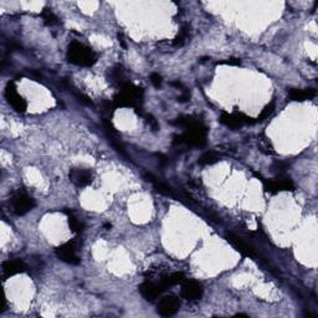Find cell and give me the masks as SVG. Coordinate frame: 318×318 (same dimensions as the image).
I'll return each mask as SVG.
<instances>
[{"label": "cell", "mask_w": 318, "mask_h": 318, "mask_svg": "<svg viewBox=\"0 0 318 318\" xmlns=\"http://www.w3.org/2000/svg\"><path fill=\"white\" fill-rule=\"evenodd\" d=\"M208 128L203 122H198L194 126L189 127L179 136L174 137V144H184L188 147H203L206 143Z\"/></svg>", "instance_id": "6da1fadb"}, {"label": "cell", "mask_w": 318, "mask_h": 318, "mask_svg": "<svg viewBox=\"0 0 318 318\" xmlns=\"http://www.w3.org/2000/svg\"><path fill=\"white\" fill-rule=\"evenodd\" d=\"M67 60L77 66L89 67L96 64L97 56L89 47L81 42L74 41L67 50Z\"/></svg>", "instance_id": "7a4b0ae2"}, {"label": "cell", "mask_w": 318, "mask_h": 318, "mask_svg": "<svg viewBox=\"0 0 318 318\" xmlns=\"http://www.w3.org/2000/svg\"><path fill=\"white\" fill-rule=\"evenodd\" d=\"M143 98V91L131 82L122 86V91L113 99L114 107H134L138 109Z\"/></svg>", "instance_id": "3957f363"}, {"label": "cell", "mask_w": 318, "mask_h": 318, "mask_svg": "<svg viewBox=\"0 0 318 318\" xmlns=\"http://www.w3.org/2000/svg\"><path fill=\"white\" fill-rule=\"evenodd\" d=\"M35 206V200L24 191H19L11 198V208L16 215H25L32 210Z\"/></svg>", "instance_id": "277c9868"}, {"label": "cell", "mask_w": 318, "mask_h": 318, "mask_svg": "<svg viewBox=\"0 0 318 318\" xmlns=\"http://www.w3.org/2000/svg\"><path fill=\"white\" fill-rule=\"evenodd\" d=\"M220 122L225 124L229 128H240L243 124H252L256 123V121H252V118L247 117L246 114L241 112H234V113H221Z\"/></svg>", "instance_id": "5b68a950"}, {"label": "cell", "mask_w": 318, "mask_h": 318, "mask_svg": "<svg viewBox=\"0 0 318 318\" xmlns=\"http://www.w3.org/2000/svg\"><path fill=\"white\" fill-rule=\"evenodd\" d=\"M56 256L66 263H71V265L80 263V257L77 256L76 245H75L74 241H69L64 245L59 246L56 248Z\"/></svg>", "instance_id": "8992f818"}, {"label": "cell", "mask_w": 318, "mask_h": 318, "mask_svg": "<svg viewBox=\"0 0 318 318\" xmlns=\"http://www.w3.org/2000/svg\"><path fill=\"white\" fill-rule=\"evenodd\" d=\"M179 308H180V302H179L178 298L174 297V296H166L159 301L157 312L163 317H170L178 312Z\"/></svg>", "instance_id": "52a82bcc"}, {"label": "cell", "mask_w": 318, "mask_h": 318, "mask_svg": "<svg viewBox=\"0 0 318 318\" xmlns=\"http://www.w3.org/2000/svg\"><path fill=\"white\" fill-rule=\"evenodd\" d=\"M265 189L268 193H280V191H288L295 189V184L290 178L280 176V178L272 179V180L265 181Z\"/></svg>", "instance_id": "ba28073f"}, {"label": "cell", "mask_w": 318, "mask_h": 318, "mask_svg": "<svg viewBox=\"0 0 318 318\" xmlns=\"http://www.w3.org/2000/svg\"><path fill=\"white\" fill-rule=\"evenodd\" d=\"M5 97H6L7 102L14 107L15 111L21 112V113L26 111V101L17 93L14 83H7L6 89H5Z\"/></svg>", "instance_id": "9c48e42d"}, {"label": "cell", "mask_w": 318, "mask_h": 318, "mask_svg": "<svg viewBox=\"0 0 318 318\" xmlns=\"http://www.w3.org/2000/svg\"><path fill=\"white\" fill-rule=\"evenodd\" d=\"M165 290H166L165 286L161 283V281L159 283L147 281V282L142 283L141 287H139V291H141L142 296L148 301L156 300V298L159 297V296H160Z\"/></svg>", "instance_id": "30bf717a"}, {"label": "cell", "mask_w": 318, "mask_h": 318, "mask_svg": "<svg viewBox=\"0 0 318 318\" xmlns=\"http://www.w3.org/2000/svg\"><path fill=\"white\" fill-rule=\"evenodd\" d=\"M69 178L76 186H87L92 183V173L88 169L72 168L69 173Z\"/></svg>", "instance_id": "8fae6325"}, {"label": "cell", "mask_w": 318, "mask_h": 318, "mask_svg": "<svg viewBox=\"0 0 318 318\" xmlns=\"http://www.w3.org/2000/svg\"><path fill=\"white\" fill-rule=\"evenodd\" d=\"M203 286L196 281H186L181 287V296L188 301H196L203 297Z\"/></svg>", "instance_id": "7c38bea8"}, {"label": "cell", "mask_w": 318, "mask_h": 318, "mask_svg": "<svg viewBox=\"0 0 318 318\" xmlns=\"http://www.w3.org/2000/svg\"><path fill=\"white\" fill-rule=\"evenodd\" d=\"M26 270V266L22 261L20 260H11L6 261L2 265V272H4L5 277H10V276L17 275V273H21Z\"/></svg>", "instance_id": "4fadbf2b"}, {"label": "cell", "mask_w": 318, "mask_h": 318, "mask_svg": "<svg viewBox=\"0 0 318 318\" xmlns=\"http://www.w3.org/2000/svg\"><path fill=\"white\" fill-rule=\"evenodd\" d=\"M316 96V89L313 88H291L288 91V97L291 101L302 102L311 99Z\"/></svg>", "instance_id": "5bb4252c"}, {"label": "cell", "mask_w": 318, "mask_h": 318, "mask_svg": "<svg viewBox=\"0 0 318 318\" xmlns=\"http://www.w3.org/2000/svg\"><path fill=\"white\" fill-rule=\"evenodd\" d=\"M228 240L230 241L231 243H233L234 246L236 247V250L238 251V252H241L242 255L245 256H251L253 253L252 248L250 247V246L247 245V243L243 242L242 240H240V238H238V236L233 235V234H229L228 235Z\"/></svg>", "instance_id": "9a60e30c"}, {"label": "cell", "mask_w": 318, "mask_h": 318, "mask_svg": "<svg viewBox=\"0 0 318 318\" xmlns=\"http://www.w3.org/2000/svg\"><path fill=\"white\" fill-rule=\"evenodd\" d=\"M111 80L116 83H118L121 87L129 82L127 80L126 72H124V69L122 66H114L113 69H111Z\"/></svg>", "instance_id": "2e32d148"}, {"label": "cell", "mask_w": 318, "mask_h": 318, "mask_svg": "<svg viewBox=\"0 0 318 318\" xmlns=\"http://www.w3.org/2000/svg\"><path fill=\"white\" fill-rule=\"evenodd\" d=\"M184 280H185V276H184V273L174 272V273H170V275L165 276V277L161 280V283L165 286V288H168V287H171V286L183 283Z\"/></svg>", "instance_id": "e0dca14e"}, {"label": "cell", "mask_w": 318, "mask_h": 318, "mask_svg": "<svg viewBox=\"0 0 318 318\" xmlns=\"http://www.w3.org/2000/svg\"><path fill=\"white\" fill-rule=\"evenodd\" d=\"M218 160H219V156L215 153V152H206V153H204L203 156L199 158L198 163L200 164V165H210V164L216 163Z\"/></svg>", "instance_id": "ac0fdd59"}, {"label": "cell", "mask_w": 318, "mask_h": 318, "mask_svg": "<svg viewBox=\"0 0 318 318\" xmlns=\"http://www.w3.org/2000/svg\"><path fill=\"white\" fill-rule=\"evenodd\" d=\"M257 144H258V148H260L261 151L263 152V153H266V154H273V153H275L272 144H271V142L268 141L267 137H265V136L258 137Z\"/></svg>", "instance_id": "d6986e66"}, {"label": "cell", "mask_w": 318, "mask_h": 318, "mask_svg": "<svg viewBox=\"0 0 318 318\" xmlns=\"http://www.w3.org/2000/svg\"><path fill=\"white\" fill-rule=\"evenodd\" d=\"M41 15L42 17H44L45 22H46L47 25H50V26H51V25L59 24V19H57V16L52 12L51 9H49V7H45Z\"/></svg>", "instance_id": "ffe728a7"}, {"label": "cell", "mask_w": 318, "mask_h": 318, "mask_svg": "<svg viewBox=\"0 0 318 318\" xmlns=\"http://www.w3.org/2000/svg\"><path fill=\"white\" fill-rule=\"evenodd\" d=\"M69 225H70V229H71L72 231H75V233H81L84 228L83 224H82L79 219L75 218V216L72 215L69 216Z\"/></svg>", "instance_id": "44dd1931"}, {"label": "cell", "mask_w": 318, "mask_h": 318, "mask_svg": "<svg viewBox=\"0 0 318 318\" xmlns=\"http://www.w3.org/2000/svg\"><path fill=\"white\" fill-rule=\"evenodd\" d=\"M188 35H189V27L188 26L181 27V30H180V32L178 34V36L174 39V45H176V46H180V45H183L184 42L186 41V39H188Z\"/></svg>", "instance_id": "7402d4cb"}, {"label": "cell", "mask_w": 318, "mask_h": 318, "mask_svg": "<svg viewBox=\"0 0 318 318\" xmlns=\"http://www.w3.org/2000/svg\"><path fill=\"white\" fill-rule=\"evenodd\" d=\"M273 111H275V101H272L271 103H268L267 106H266L265 108L262 109V112H261V114L257 117V119H256V121H257V122L263 121V119L267 118L268 116H271Z\"/></svg>", "instance_id": "603a6c76"}, {"label": "cell", "mask_w": 318, "mask_h": 318, "mask_svg": "<svg viewBox=\"0 0 318 318\" xmlns=\"http://www.w3.org/2000/svg\"><path fill=\"white\" fill-rule=\"evenodd\" d=\"M144 118H146L147 123H148L149 126L152 127V128H153V131H157V129L159 128L158 122H157V119L154 118L153 116H151V114H146V116H144Z\"/></svg>", "instance_id": "cb8c5ba5"}, {"label": "cell", "mask_w": 318, "mask_h": 318, "mask_svg": "<svg viewBox=\"0 0 318 318\" xmlns=\"http://www.w3.org/2000/svg\"><path fill=\"white\" fill-rule=\"evenodd\" d=\"M151 82H152V83H153L154 87H157V88H159V87L161 86V77L159 76L158 74H152Z\"/></svg>", "instance_id": "d4e9b609"}, {"label": "cell", "mask_w": 318, "mask_h": 318, "mask_svg": "<svg viewBox=\"0 0 318 318\" xmlns=\"http://www.w3.org/2000/svg\"><path fill=\"white\" fill-rule=\"evenodd\" d=\"M225 64L235 65V66H238V65H240V60L238 59H229V61H225Z\"/></svg>", "instance_id": "484cf974"}]
</instances>
